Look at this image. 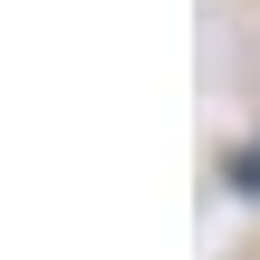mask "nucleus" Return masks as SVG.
<instances>
[{
  "instance_id": "obj_1",
  "label": "nucleus",
  "mask_w": 260,
  "mask_h": 260,
  "mask_svg": "<svg viewBox=\"0 0 260 260\" xmlns=\"http://www.w3.org/2000/svg\"><path fill=\"white\" fill-rule=\"evenodd\" d=\"M232 183H241V193H260V135L241 145V154H232Z\"/></svg>"
}]
</instances>
